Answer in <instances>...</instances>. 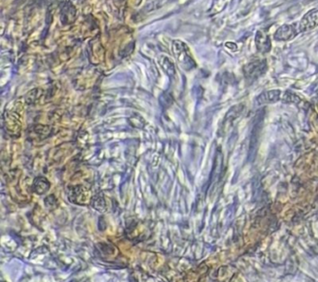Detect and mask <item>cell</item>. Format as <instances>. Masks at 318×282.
I'll return each mask as SVG.
<instances>
[{
    "instance_id": "cell-1",
    "label": "cell",
    "mask_w": 318,
    "mask_h": 282,
    "mask_svg": "<svg viewBox=\"0 0 318 282\" xmlns=\"http://www.w3.org/2000/svg\"><path fill=\"white\" fill-rule=\"evenodd\" d=\"M267 70L265 60H253L244 67V75L247 81H254L263 76Z\"/></svg>"
},
{
    "instance_id": "cell-2",
    "label": "cell",
    "mask_w": 318,
    "mask_h": 282,
    "mask_svg": "<svg viewBox=\"0 0 318 282\" xmlns=\"http://www.w3.org/2000/svg\"><path fill=\"white\" fill-rule=\"evenodd\" d=\"M299 34L298 29L294 23L292 24H283L274 33V39L277 41H289L295 38Z\"/></svg>"
},
{
    "instance_id": "cell-3",
    "label": "cell",
    "mask_w": 318,
    "mask_h": 282,
    "mask_svg": "<svg viewBox=\"0 0 318 282\" xmlns=\"http://www.w3.org/2000/svg\"><path fill=\"white\" fill-rule=\"evenodd\" d=\"M318 26V10H312L301 18L299 24V30L300 32H308L314 30Z\"/></svg>"
},
{
    "instance_id": "cell-4",
    "label": "cell",
    "mask_w": 318,
    "mask_h": 282,
    "mask_svg": "<svg viewBox=\"0 0 318 282\" xmlns=\"http://www.w3.org/2000/svg\"><path fill=\"white\" fill-rule=\"evenodd\" d=\"M255 42H256L257 50L261 53H268L271 50V49H272L271 38L269 37L268 34H266L265 32L262 31V30H259L257 32L256 38H255Z\"/></svg>"
},
{
    "instance_id": "cell-5",
    "label": "cell",
    "mask_w": 318,
    "mask_h": 282,
    "mask_svg": "<svg viewBox=\"0 0 318 282\" xmlns=\"http://www.w3.org/2000/svg\"><path fill=\"white\" fill-rule=\"evenodd\" d=\"M282 92L280 90H273L264 91L258 97V102L260 104L275 102L282 99Z\"/></svg>"
},
{
    "instance_id": "cell-6",
    "label": "cell",
    "mask_w": 318,
    "mask_h": 282,
    "mask_svg": "<svg viewBox=\"0 0 318 282\" xmlns=\"http://www.w3.org/2000/svg\"><path fill=\"white\" fill-rule=\"evenodd\" d=\"M282 100L284 101V102H300V99H299V97H298L297 95H295V94H293V93L289 92V91H286V92H284V94H283V96H282Z\"/></svg>"
}]
</instances>
